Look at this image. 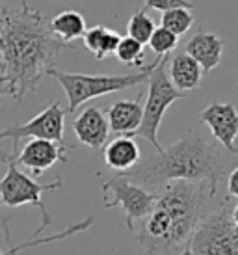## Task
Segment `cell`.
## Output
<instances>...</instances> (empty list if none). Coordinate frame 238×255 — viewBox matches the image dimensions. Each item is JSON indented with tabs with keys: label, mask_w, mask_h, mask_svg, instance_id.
<instances>
[{
	"label": "cell",
	"mask_w": 238,
	"mask_h": 255,
	"mask_svg": "<svg viewBox=\"0 0 238 255\" xmlns=\"http://www.w3.org/2000/svg\"><path fill=\"white\" fill-rule=\"evenodd\" d=\"M225 173L222 147L197 127L184 134L160 153L143 158L132 170L121 173L130 183L141 186L151 194L158 192L173 181L207 183L216 194L218 183Z\"/></svg>",
	"instance_id": "3"
},
{
	"label": "cell",
	"mask_w": 238,
	"mask_h": 255,
	"mask_svg": "<svg viewBox=\"0 0 238 255\" xmlns=\"http://www.w3.org/2000/svg\"><path fill=\"white\" fill-rule=\"evenodd\" d=\"M65 49L71 45L52 34L49 17L26 0L13 11L0 9V82L15 101L37 90Z\"/></svg>",
	"instance_id": "1"
},
{
	"label": "cell",
	"mask_w": 238,
	"mask_h": 255,
	"mask_svg": "<svg viewBox=\"0 0 238 255\" xmlns=\"http://www.w3.org/2000/svg\"><path fill=\"white\" fill-rule=\"evenodd\" d=\"M203 75L201 67L194 62L186 52H179L169 60V82L173 84L175 90L186 93V92H196L203 82Z\"/></svg>",
	"instance_id": "16"
},
{
	"label": "cell",
	"mask_w": 238,
	"mask_h": 255,
	"mask_svg": "<svg viewBox=\"0 0 238 255\" xmlns=\"http://www.w3.org/2000/svg\"><path fill=\"white\" fill-rule=\"evenodd\" d=\"M177 45H179V37L173 36L171 32H168L162 26H156L153 32V36L149 37V47L153 50L156 58L169 56V52H173Z\"/></svg>",
	"instance_id": "23"
},
{
	"label": "cell",
	"mask_w": 238,
	"mask_h": 255,
	"mask_svg": "<svg viewBox=\"0 0 238 255\" xmlns=\"http://www.w3.org/2000/svg\"><path fill=\"white\" fill-rule=\"evenodd\" d=\"M63 128H65V110L60 107L58 101H54L26 123L0 130V142L4 138H11L13 140V153H17L19 142L22 138L49 140V142H56L60 145H69L63 140Z\"/></svg>",
	"instance_id": "9"
},
{
	"label": "cell",
	"mask_w": 238,
	"mask_h": 255,
	"mask_svg": "<svg viewBox=\"0 0 238 255\" xmlns=\"http://www.w3.org/2000/svg\"><path fill=\"white\" fill-rule=\"evenodd\" d=\"M116 58L123 65L128 67H141L143 65V45L134 41L130 37H121L118 49H116Z\"/></svg>",
	"instance_id": "22"
},
{
	"label": "cell",
	"mask_w": 238,
	"mask_h": 255,
	"mask_svg": "<svg viewBox=\"0 0 238 255\" xmlns=\"http://www.w3.org/2000/svg\"><path fill=\"white\" fill-rule=\"evenodd\" d=\"M143 6L149 7V9H156V11H169V9H177V7H182V9H194V4L190 0H143ZM143 7V9H145Z\"/></svg>",
	"instance_id": "24"
},
{
	"label": "cell",
	"mask_w": 238,
	"mask_h": 255,
	"mask_svg": "<svg viewBox=\"0 0 238 255\" xmlns=\"http://www.w3.org/2000/svg\"><path fill=\"white\" fill-rule=\"evenodd\" d=\"M91 226H93V216H88L86 220L73 224V226H69L67 229H63V231H60V233H56V235H50V237H41V239H39V237H35V239H32V241H26V242H22V244H17V246H13V244H11L9 229H6L4 233H6V241H7V252H2V250H0V255H17L19 252H24V250H28V248L45 246V244H52V242L63 241V239L73 237V235H77V233H84L86 229H90Z\"/></svg>",
	"instance_id": "18"
},
{
	"label": "cell",
	"mask_w": 238,
	"mask_h": 255,
	"mask_svg": "<svg viewBox=\"0 0 238 255\" xmlns=\"http://www.w3.org/2000/svg\"><path fill=\"white\" fill-rule=\"evenodd\" d=\"M141 160L140 145L134 142V138L128 136H116L112 142L106 143L105 147V162L110 170L118 173L132 170L136 164Z\"/></svg>",
	"instance_id": "15"
},
{
	"label": "cell",
	"mask_w": 238,
	"mask_h": 255,
	"mask_svg": "<svg viewBox=\"0 0 238 255\" xmlns=\"http://www.w3.org/2000/svg\"><path fill=\"white\" fill-rule=\"evenodd\" d=\"M166 62L168 56L156 58L154 65L149 75V90H147V99L143 105V116H141V123L138 130L134 132L130 138L138 136L147 140L151 145L154 147L156 153L162 151V145L158 142V130H160L162 120H164V114L168 110L175 101L186 99L188 93H182L179 90L173 88V84L169 82L168 71H166Z\"/></svg>",
	"instance_id": "6"
},
{
	"label": "cell",
	"mask_w": 238,
	"mask_h": 255,
	"mask_svg": "<svg viewBox=\"0 0 238 255\" xmlns=\"http://www.w3.org/2000/svg\"><path fill=\"white\" fill-rule=\"evenodd\" d=\"M101 186H103V203H105V207L106 209L121 207L123 213H125L126 229L132 231V233L134 224L145 218L151 213L154 201H156V194H151L138 184L130 183L121 173H116L112 179L105 181Z\"/></svg>",
	"instance_id": "8"
},
{
	"label": "cell",
	"mask_w": 238,
	"mask_h": 255,
	"mask_svg": "<svg viewBox=\"0 0 238 255\" xmlns=\"http://www.w3.org/2000/svg\"><path fill=\"white\" fill-rule=\"evenodd\" d=\"M82 41H84L86 49L90 50L97 60H105V58L116 54V49H118L119 41H121V36L116 30H110L103 26V24H97V26L86 28Z\"/></svg>",
	"instance_id": "17"
},
{
	"label": "cell",
	"mask_w": 238,
	"mask_h": 255,
	"mask_svg": "<svg viewBox=\"0 0 238 255\" xmlns=\"http://www.w3.org/2000/svg\"><path fill=\"white\" fill-rule=\"evenodd\" d=\"M154 28H156L154 21L145 13V9H138L126 22V34H128V37L134 39V41H138L140 45L149 43V37L153 36Z\"/></svg>",
	"instance_id": "21"
},
{
	"label": "cell",
	"mask_w": 238,
	"mask_h": 255,
	"mask_svg": "<svg viewBox=\"0 0 238 255\" xmlns=\"http://www.w3.org/2000/svg\"><path fill=\"white\" fill-rule=\"evenodd\" d=\"M50 30L60 41L71 45V41L84 36L86 19L78 11L67 9V11H62L50 19Z\"/></svg>",
	"instance_id": "19"
},
{
	"label": "cell",
	"mask_w": 238,
	"mask_h": 255,
	"mask_svg": "<svg viewBox=\"0 0 238 255\" xmlns=\"http://www.w3.org/2000/svg\"><path fill=\"white\" fill-rule=\"evenodd\" d=\"M231 218L235 222V226L238 227V203L235 207H231Z\"/></svg>",
	"instance_id": "26"
},
{
	"label": "cell",
	"mask_w": 238,
	"mask_h": 255,
	"mask_svg": "<svg viewBox=\"0 0 238 255\" xmlns=\"http://www.w3.org/2000/svg\"><path fill=\"white\" fill-rule=\"evenodd\" d=\"M179 255H188V250H184V252H181Z\"/></svg>",
	"instance_id": "29"
},
{
	"label": "cell",
	"mask_w": 238,
	"mask_h": 255,
	"mask_svg": "<svg viewBox=\"0 0 238 255\" xmlns=\"http://www.w3.org/2000/svg\"><path fill=\"white\" fill-rule=\"evenodd\" d=\"M0 227H2V229H4V227H6V220L2 218V216H0Z\"/></svg>",
	"instance_id": "28"
},
{
	"label": "cell",
	"mask_w": 238,
	"mask_h": 255,
	"mask_svg": "<svg viewBox=\"0 0 238 255\" xmlns=\"http://www.w3.org/2000/svg\"><path fill=\"white\" fill-rule=\"evenodd\" d=\"M194 22H196V19H194L192 9L177 7V9H169V11H164V13H162L160 26L181 39V36H184V34L194 26Z\"/></svg>",
	"instance_id": "20"
},
{
	"label": "cell",
	"mask_w": 238,
	"mask_h": 255,
	"mask_svg": "<svg viewBox=\"0 0 238 255\" xmlns=\"http://www.w3.org/2000/svg\"><path fill=\"white\" fill-rule=\"evenodd\" d=\"M73 130L78 142L90 149H101L110 136L106 116L99 107H88L78 114L73 121Z\"/></svg>",
	"instance_id": "12"
},
{
	"label": "cell",
	"mask_w": 238,
	"mask_h": 255,
	"mask_svg": "<svg viewBox=\"0 0 238 255\" xmlns=\"http://www.w3.org/2000/svg\"><path fill=\"white\" fill-rule=\"evenodd\" d=\"M0 162L7 164V170L4 173V177L0 179V205H6L9 209L22 205H32L35 209H39L41 213V226L35 229V233L32 235V239H35L37 235H41L47 227L52 224L47 207L43 203V192H54L62 188V179H56L52 183H37L34 177H30L26 173H22L19 170V166L15 162V155L0 156Z\"/></svg>",
	"instance_id": "5"
},
{
	"label": "cell",
	"mask_w": 238,
	"mask_h": 255,
	"mask_svg": "<svg viewBox=\"0 0 238 255\" xmlns=\"http://www.w3.org/2000/svg\"><path fill=\"white\" fill-rule=\"evenodd\" d=\"M71 147H75V145H71V143L69 145H60V143L49 142V140H28L22 145L15 162L28 168L35 177H39L43 171L52 168L56 162H69L65 151Z\"/></svg>",
	"instance_id": "11"
},
{
	"label": "cell",
	"mask_w": 238,
	"mask_h": 255,
	"mask_svg": "<svg viewBox=\"0 0 238 255\" xmlns=\"http://www.w3.org/2000/svg\"><path fill=\"white\" fill-rule=\"evenodd\" d=\"M224 49H225V43L218 34L201 30L194 37H190L186 47H184V52L194 62H197V65L201 67V71L210 73L222 64Z\"/></svg>",
	"instance_id": "13"
},
{
	"label": "cell",
	"mask_w": 238,
	"mask_h": 255,
	"mask_svg": "<svg viewBox=\"0 0 238 255\" xmlns=\"http://www.w3.org/2000/svg\"><path fill=\"white\" fill-rule=\"evenodd\" d=\"M108 121L110 132L116 136H130L138 130L143 116V105H141V93L136 99H119L105 114Z\"/></svg>",
	"instance_id": "14"
},
{
	"label": "cell",
	"mask_w": 238,
	"mask_h": 255,
	"mask_svg": "<svg viewBox=\"0 0 238 255\" xmlns=\"http://www.w3.org/2000/svg\"><path fill=\"white\" fill-rule=\"evenodd\" d=\"M214 196L207 183L173 181L166 184L156 194L151 213L140 222L136 242L147 255H179L207 216V203Z\"/></svg>",
	"instance_id": "2"
},
{
	"label": "cell",
	"mask_w": 238,
	"mask_h": 255,
	"mask_svg": "<svg viewBox=\"0 0 238 255\" xmlns=\"http://www.w3.org/2000/svg\"><path fill=\"white\" fill-rule=\"evenodd\" d=\"M186 250L188 255H238V227L231 218L229 198L199 222Z\"/></svg>",
	"instance_id": "7"
},
{
	"label": "cell",
	"mask_w": 238,
	"mask_h": 255,
	"mask_svg": "<svg viewBox=\"0 0 238 255\" xmlns=\"http://www.w3.org/2000/svg\"><path fill=\"white\" fill-rule=\"evenodd\" d=\"M153 64H149V67H143L138 73H128V75H86V73H65L60 71L56 67L49 69L47 77L56 78L60 86L65 92L67 97V110L73 114L80 105H84L91 99H97L108 93L123 92L134 86H140L149 80Z\"/></svg>",
	"instance_id": "4"
},
{
	"label": "cell",
	"mask_w": 238,
	"mask_h": 255,
	"mask_svg": "<svg viewBox=\"0 0 238 255\" xmlns=\"http://www.w3.org/2000/svg\"><path fill=\"white\" fill-rule=\"evenodd\" d=\"M4 95H7V88L0 82V97H4Z\"/></svg>",
	"instance_id": "27"
},
{
	"label": "cell",
	"mask_w": 238,
	"mask_h": 255,
	"mask_svg": "<svg viewBox=\"0 0 238 255\" xmlns=\"http://www.w3.org/2000/svg\"><path fill=\"white\" fill-rule=\"evenodd\" d=\"M2 2H4V0H0V9H2V7H4V6H2Z\"/></svg>",
	"instance_id": "30"
},
{
	"label": "cell",
	"mask_w": 238,
	"mask_h": 255,
	"mask_svg": "<svg viewBox=\"0 0 238 255\" xmlns=\"http://www.w3.org/2000/svg\"><path fill=\"white\" fill-rule=\"evenodd\" d=\"M227 192H229V198L238 199V166L227 177Z\"/></svg>",
	"instance_id": "25"
},
{
	"label": "cell",
	"mask_w": 238,
	"mask_h": 255,
	"mask_svg": "<svg viewBox=\"0 0 238 255\" xmlns=\"http://www.w3.org/2000/svg\"><path fill=\"white\" fill-rule=\"evenodd\" d=\"M201 123L209 127L214 142L229 153H237L238 110L231 103H210L199 114Z\"/></svg>",
	"instance_id": "10"
}]
</instances>
